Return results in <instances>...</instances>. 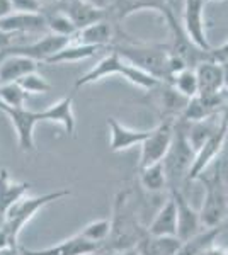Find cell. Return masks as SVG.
Masks as SVG:
<instances>
[{"label":"cell","mask_w":228,"mask_h":255,"mask_svg":"<svg viewBox=\"0 0 228 255\" xmlns=\"http://www.w3.org/2000/svg\"><path fill=\"white\" fill-rule=\"evenodd\" d=\"M227 139H228V129H227L225 123H223V125L218 128L217 133L210 139H206L201 145V148L196 150L193 165H191V170L188 175V184L194 182V180H198L201 175L206 174V170L217 162L220 158V155H222V151L225 150Z\"/></svg>","instance_id":"ba28073f"},{"label":"cell","mask_w":228,"mask_h":255,"mask_svg":"<svg viewBox=\"0 0 228 255\" xmlns=\"http://www.w3.org/2000/svg\"><path fill=\"white\" fill-rule=\"evenodd\" d=\"M101 255H138V254H136V250H130V252H106Z\"/></svg>","instance_id":"7bdbcfd3"},{"label":"cell","mask_w":228,"mask_h":255,"mask_svg":"<svg viewBox=\"0 0 228 255\" xmlns=\"http://www.w3.org/2000/svg\"><path fill=\"white\" fill-rule=\"evenodd\" d=\"M17 84L20 85V89H22L27 96H39V94H48L53 90V85L49 84L43 75H39L38 72L29 73V75L22 77Z\"/></svg>","instance_id":"4dcf8cb0"},{"label":"cell","mask_w":228,"mask_h":255,"mask_svg":"<svg viewBox=\"0 0 228 255\" xmlns=\"http://www.w3.org/2000/svg\"><path fill=\"white\" fill-rule=\"evenodd\" d=\"M208 60L215 61L218 65L228 63V39L223 44H220L218 48H211L208 51Z\"/></svg>","instance_id":"836d02e7"},{"label":"cell","mask_w":228,"mask_h":255,"mask_svg":"<svg viewBox=\"0 0 228 255\" xmlns=\"http://www.w3.org/2000/svg\"><path fill=\"white\" fill-rule=\"evenodd\" d=\"M200 180L205 184V197L198 209L203 228L223 226V221L228 218V184L222 167H218V174L200 177Z\"/></svg>","instance_id":"3957f363"},{"label":"cell","mask_w":228,"mask_h":255,"mask_svg":"<svg viewBox=\"0 0 228 255\" xmlns=\"http://www.w3.org/2000/svg\"><path fill=\"white\" fill-rule=\"evenodd\" d=\"M5 55H7V49H0V63L3 61V58H5Z\"/></svg>","instance_id":"ee69618b"},{"label":"cell","mask_w":228,"mask_h":255,"mask_svg":"<svg viewBox=\"0 0 228 255\" xmlns=\"http://www.w3.org/2000/svg\"><path fill=\"white\" fill-rule=\"evenodd\" d=\"M140 174V184L145 191L148 192H160L167 189V174H165L164 160L157 163H152L148 167L138 168Z\"/></svg>","instance_id":"4316f807"},{"label":"cell","mask_w":228,"mask_h":255,"mask_svg":"<svg viewBox=\"0 0 228 255\" xmlns=\"http://www.w3.org/2000/svg\"><path fill=\"white\" fill-rule=\"evenodd\" d=\"M0 255H20V249L19 247H10V249L2 250Z\"/></svg>","instance_id":"60d3db41"},{"label":"cell","mask_w":228,"mask_h":255,"mask_svg":"<svg viewBox=\"0 0 228 255\" xmlns=\"http://www.w3.org/2000/svg\"><path fill=\"white\" fill-rule=\"evenodd\" d=\"M99 49L101 48L78 44L75 41H72V43L67 44L61 51H58L56 55H53L51 58L46 61V65H58V63H70V61L87 60V58H90V56H94Z\"/></svg>","instance_id":"83f0119b"},{"label":"cell","mask_w":228,"mask_h":255,"mask_svg":"<svg viewBox=\"0 0 228 255\" xmlns=\"http://www.w3.org/2000/svg\"><path fill=\"white\" fill-rule=\"evenodd\" d=\"M58 7L68 15L70 20L73 22V26L77 27V31L107 17L106 10L97 9V7L90 5V3L84 2V0H63Z\"/></svg>","instance_id":"2e32d148"},{"label":"cell","mask_w":228,"mask_h":255,"mask_svg":"<svg viewBox=\"0 0 228 255\" xmlns=\"http://www.w3.org/2000/svg\"><path fill=\"white\" fill-rule=\"evenodd\" d=\"M73 38H65V36L56 34H43V38L32 41V43H19L15 46H10L7 51L14 55H22L27 58L36 60L38 63H46L53 55L61 51L67 44L72 43Z\"/></svg>","instance_id":"30bf717a"},{"label":"cell","mask_w":228,"mask_h":255,"mask_svg":"<svg viewBox=\"0 0 228 255\" xmlns=\"http://www.w3.org/2000/svg\"><path fill=\"white\" fill-rule=\"evenodd\" d=\"M181 247L177 237H150L147 235L136 247L138 255H176Z\"/></svg>","instance_id":"d4e9b609"},{"label":"cell","mask_w":228,"mask_h":255,"mask_svg":"<svg viewBox=\"0 0 228 255\" xmlns=\"http://www.w3.org/2000/svg\"><path fill=\"white\" fill-rule=\"evenodd\" d=\"M194 148L191 146L188 134H186V125L181 119H176L174 125V138L164 158L165 174H167L169 191H182L188 186V175L194 160ZM184 192V191H182Z\"/></svg>","instance_id":"7a4b0ae2"},{"label":"cell","mask_w":228,"mask_h":255,"mask_svg":"<svg viewBox=\"0 0 228 255\" xmlns=\"http://www.w3.org/2000/svg\"><path fill=\"white\" fill-rule=\"evenodd\" d=\"M172 199L176 201L177 208V238L181 242L189 240L203 230L200 211L191 206L188 197L182 191H171Z\"/></svg>","instance_id":"7c38bea8"},{"label":"cell","mask_w":228,"mask_h":255,"mask_svg":"<svg viewBox=\"0 0 228 255\" xmlns=\"http://www.w3.org/2000/svg\"><path fill=\"white\" fill-rule=\"evenodd\" d=\"M12 12V3L10 0H0V19L9 15Z\"/></svg>","instance_id":"f35d334b"},{"label":"cell","mask_w":228,"mask_h":255,"mask_svg":"<svg viewBox=\"0 0 228 255\" xmlns=\"http://www.w3.org/2000/svg\"><path fill=\"white\" fill-rule=\"evenodd\" d=\"M205 7H206V0H186L182 29H184L186 36L191 39V43L194 46H198L201 51L208 53L213 46L210 44L208 36H206Z\"/></svg>","instance_id":"9c48e42d"},{"label":"cell","mask_w":228,"mask_h":255,"mask_svg":"<svg viewBox=\"0 0 228 255\" xmlns=\"http://www.w3.org/2000/svg\"><path fill=\"white\" fill-rule=\"evenodd\" d=\"M107 128H109V150L113 153L130 150V148H133L136 145H142L145 139H147L148 133H150V131L131 129V128L121 125L114 118L107 119Z\"/></svg>","instance_id":"9a60e30c"},{"label":"cell","mask_w":228,"mask_h":255,"mask_svg":"<svg viewBox=\"0 0 228 255\" xmlns=\"http://www.w3.org/2000/svg\"><path fill=\"white\" fill-rule=\"evenodd\" d=\"M206 2H213V0H206Z\"/></svg>","instance_id":"f6af8a7d"},{"label":"cell","mask_w":228,"mask_h":255,"mask_svg":"<svg viewBox=\"0 0 228 255\" xmlns=\"http://www.w3.org/2000/svg\"><path fill=\"white\" fill-rule=\"evenodd\" d=\"M150 237H177V208L172 196L162 204L152 223L147 226Z\"/></svg>","instance_id":"7402d4cb"},{"label":"cell","mask_w":228,"mask_h":255,"mask_svg":"<svg viewBox=\"0 0 228 255\" xmlns=\"http://www.w3.org/2000/svg\"><path fill=\"white\" fill-rule=\"evenodd\" d=\"M70 194H72L70 189H60V191L46 192V194L36 196V197L24 196L19 203H15L14 206L9 209V213H7L2 226L7 230V233L17 242V237H19V233L22 232V228L32 220V218L38 215L41 209L46 208L48 204L55 203V201L68 197Z\"/></svg>","instance_id":"5b68a950"},{"label":"cell","mask_w":228,"mask_h":255,"mask_svg":"<svg viewBox=\"0 0 228 255\" xmlns=\"http://www.w3.org/2000/svg\"><path fill=\"white\" fill-rule=\"evenodd\" d=\"M101 254V245L89 242L80 235H73L46 249H20V255H94Z\"/></svg>","instance_id":"4fadbf2b"},{"label":"cell","mask_w":228,"mask_h":255,"mask_svg":"<svg viewBox=\"0 0 228 255\" xmlns=\"http://www.w3.org/2000/svg\"><path fill=\"white\" fill-rule=\"evenodd\" d=\"M43 113V121L48 123H58L63 126V129L68 134H75V114H73V97L67 96L60 99L55 104L48 106L46 109L41 111Z\"/></svg>","instance_id":"603a6c76"},{"label":"cell","mask_w":228,"mask_h":255,"mask_svg":"<svg viewBox=\"0 0 228 255\" xmlns=\"http://www.w3.org/2000/svg\"><path fill=\"white\" fill-rule=\"evenodd\" d=\"M31 184L14 182L7 168H0V225L3 223L9 209L27 194Z\"/></svg>","instance_id":"d6986e66"},{"label":"cell","mask_w":228,"mask_h":255,"mask_svg":"<svg viewBox=\"0 0 228 255\" xmlns=\"http://www.w3.org/2000/svg\"><path fill=\"white\" fill-rule=\"evenodd\" d=\"M38 68L39 63L36 60L7 51L5 58L0 63V85L19 82L22 77L29 75V73L38 72Z\"/></svg>","instance_id":"e0dca14e"},{"label":"cell","mask_w":228,"mask_h":255,"mask_svg":"<svg viewBox=\"0 0 228 255\" xmlns=\"http://www.w3.org/2000/svg\"><path fill=\"white\" fill-rule=\"evenodd\" d=\"M222 226H215V228H203L200 233L191 237L189 240L181 242V247L176 255H205L210 247L217 244L220 233H222Z\"/></svg>","instance_id":"cb8c5ba5"},{"label":"cell","mask_w":228,"mask_h":255,"mask_svg":"<svg viewBox=\"0 0 228 255\" xmlns=\"http://www.w3.org/2000/svg\"><path fill=\"white\" fill-rule=\"evenodd\" d=\"M41 12H43L44 19H46V27H48L49 34L65 36V38H73V36L77 34V27L73 26L70 17L60 9V7L44 9Z\"/></svg>","instance_id":"484cf974"},{"label":"cell","mask_w":228,"mask_h":255,"mask_svg":"<svg viewBox=\"0 0 228 255\" xmlns=\"http://www.w3.org/2000/svg\"><path fill=\"white\" fill-rule=\"evenodd\" d=\"M0 31L12 36L24 34H48L46 19L43 12H10L9 15L0 19Z\"/></svg>","instance_id":"8fae6325"},{"label":"cell","mask_w":228,"mask_h":255,"mask_svg":"<svg viewBox=\"0 0 228 255\" xmlns=\"http://www.w3.org/2000/svg\"><path fill=\"white\" fill-rule=\"evenodd\" d=\"M12 12H41L39 0H10Z\"/></svg>","instance_id":"d6a6232c"},{"label":"cell","mask_w":228,"mask_h":255,"mask_svg":"<svg viewBox=\"0 0 228 255\" xmlns=\"http://www.w3.org/2000/svg\"><path fill=\"white\" fill-rule=\"evenodd\" d=\"M171 84L177 92L181 94L182 97L186 99H193L200 94V87H198V77H196V72L194 68H186L182 72L176 73L171 80L167 82Z\"/></svg>","instance_id":"f1b7e54d"},{"label":"cell","mask_w":228,"mask_h":255,"mask_svg":"<svg viewBox=\"0 0 228 255\" xmlns=\"http://www.w3.org/2000/svg\"><path fill=\"white\" fill-rule=\"evenodd\" d=\"M113 51L118 53L124 61L142 68L160 82H169V49L143 44H118L113 46Z\"/></svg>","instance_id":"277c9868"},{"label":"cell","mask_w":228,"mask_h":255,"mask_svg":"<svg viewBox=\"0 0 228 255\" xmlns=\"http://www.w3.org/2000/svg\"><path fill=\"white\" fill-rule=\"evenodd\" d=\"M223 104H222V119L225 123L227 129H228V89H223Z\"/></svg>","instance_id":"d590c367"},{"label":"cell","mask_w":228,"mask_h":255,"mask_svg":"<svg viewBox=\"0 0 228 255\" xmlns=\"http://www.w3.org/2000/svg\"><path fill=\"white\" fill-rule=\"evenodd\" d=\"M114 38V26L109 20V17L94 22L90 26L84 27V29L77 31V34L73 36L72 41H75L78 44H87V46H95V48H109V44L113 43Z\"/></svg>","instance_id":"44dd1931"},{"label":"cell","mask_w":228,"mask_h":255,"mask_svg":"<svg viewBox=\"0 0 228 255\" xmlns=\"http://www.w3.org/2000/svg\"><path fill=\"white\" fill-rule=\"evenodd\" d=\"M198 77V87L200 94L198 96H217L222 94L225 89L223 84V67L211 60H205L194 68Z\"/></svg>","instance_id":"ffe728a7"},{"label":"cell","mask_w":228,"mask_h":255,"mask_svg":"<svg viewBox=\"0 0 228 255\" xmlns=\"http://www.w3.org/2000/svg\"><path fill=\"white\" fill-rule=\"evenodd\" d=\"M109 232H111V221L107 218H101V220H94L90 223H87L77 235H80L82 238H85L89 242H94V244H99L102 249L104 242L109 237Z\"/></svg>","instance_id":"f546056e"},{"label":"cell","mask_w":228,"mask_h":255,"mask_svg":"<svg viewBox=\"0 0 228 255\" xmlns=\"http://www.w3.org/2000/svg\"><path fill=\"white\" fill-rule=\"evenodd\" d=\"M27 97L29 96L20 89L17 82L0 85V102L9 106V108H24Z\"/></svg>","instance_id":"1f68e13d"},{"label":"cell","mask_w":228,"mask_h":255,"mask_svg":"<svg viewBox=\"0 0 228 255\" xmlns=\"http://www.w3.org/2000/svg\"><path fill=\"white\" fill-rule=\"evenodd\" d=\"M223 84H225V89H228V63H223Z\"/></svg>","instance_id":"b9f144b4"},{"label":"cell","mask_w":228,"mask_h":255,"mask_svg":"<svg viewBox=\"0 0 228 255\" xmlns=\"http://www.w3.org/2000/svg\"><path fill=\"white\" fill-rule=\"evenodd\" d=\"M17 36L7 34V32L0 31V49H9L10 46H14V39Z\"/></svg>","instance_id":"e575fe53"},{"label":"cell","mask_w":228,"mask_h":255,"mask_svg":"<svg viewBox=\"0 0 228 255\" xmlns=\"http://www.w3.org/2000/svg\"><path fill=\"white\" fill-rule=\"evenodd\" d=\"M174 125H176V119L164 118L160 119V123L153 129H150L147 139L142 143V155H140L138 168L148 167L165 158L174 138Z\"/></svg>","instance_id":"8992f818"},{"label":"cell","mask_w":228,"mask_h":255,"mask_svg":"<svg viewBox=\"0 0 228 255\" xmlns=\"http://www.w3.org/2000/svg\"><path fill=\"white\" fill-rule=\"evenodd\" d=\"M84 2L90 3V5L97 7V9H101V10H107L113 0H84Z\"/></svg>","instance_id":"74e56055"},{"label":"cell","mask_w":228,"mask_h":255,"mask_svg":"<svg viewBox=\"0 0 228 255\" xmlns=\"http://www.w3.org/2000/svg\"><path fill=\"white\" fill-rule=\"evenodd\" d=\"M111 221V232L107 240L101 249V254L106 252H130L136 250L142 240L148 235L147 228L142 225L138 215L130 203V191L121 189L114 196L113 201V216Z\"/></svg>","instance_id":"6da1fadb"},{"label":"cell","mask_w":228,"mask_h":255,"mask_svg":"<svg viewBox=\"0 0 228 255\" xmlns=\"http://www.w3.org/2000/svg\"><path fill=\"white\" fill-rule=\"evenodd\" d=\"M124 63H126V61H124L118 53L111 49L109 55H106L102 60H99L85 75H82L80 79L75 82V89L95 84V82L106 79V77H111V75H121Z\"/></svg>","instance_id":"ac0fdd59"},{"label":"cell","mask_w":228,"mask_h":255,"mask_svg":"<svg viewBox=\"0 0 228 255\" xmlns=\"http://www.w3.org/2000/svg\"><path fill=\"white\" fill-rule=\"evenodd\" d=\"M140 10H157L165 15L169 10H172V3L171 0H113L106 12L107 17L121 22Z\"/></svg>","instance_id":"5bb4252c"},{"label":"cell","mask_w":228,"mask_h":255,"mask_svg":"<svg viewBox=\"0 0 228 255\" xmlns=\"http://www.w3.org/2000/svg\"><path fill=\"white\" fill-rule=\"evenodd\" d=\"M205 255H228V247L220 245L218 242H217V244H215L213 247H210V249L206 250Z\"/></svg>","instance_id":"8d00e7d4"},{"label":"cell","mask_w":228,"mask_h":255,"mask_svg":"<svg viewBox=\"0 0 228 255\" xmlns=\"http://www.w3.org/2000/svg\"><path fill=\"white\" fill-rule=\"evenodd\" d=\"M0 113H3L10 119L15 133H17L19 148L22 151H34V129L38 123H43L41 111H29L26 108H9L0 102Z\"/></svg>","instance_id":"52a82bcc"},{"label":"cell","mask_w":228,"mask_h":255,"mask_svg":"<svg viewBox=\"0 0 228 255\" xmlns=\"http://www.w3.org/2000/svg\"><path fill=\"white\" fill-rule=\"evenodd\" d=\"M61 2H63V0H39V3H41V7H43V10L44 9H55V7L60 5Z\"/></svg>","instance_id":"ab89813d"}]
</instances>
